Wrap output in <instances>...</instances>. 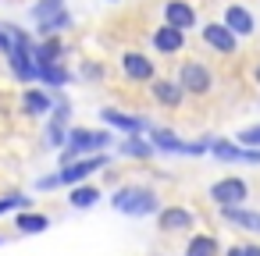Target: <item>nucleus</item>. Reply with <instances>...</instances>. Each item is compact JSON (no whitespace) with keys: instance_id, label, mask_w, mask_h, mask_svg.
Segmentation results:
<instances>
[{"instance_id":"6e6552de","label":"nucleus","mask_w":260,"mask_h":256,"mask_svg":"<svg viewBox=\"0 0 260 256\" xmlns=\"http://www.w3.org/2000/svg\"><path fill=\"white\" fill-rule=\"evenodd\" d=\"M210 157L221 164H256L260 167V150H246L235 139H214L210 142Z\"/></svg>"},{"instance_id":"f257e3e1","label":"nucleus","mask_w":260,"mask_h":256,"mask_svg":"<svg viewBox=\"0 0 260 256\" xmlns=\"http://www.w3.org/2000/svg\"><path fill=\"white\" fill-rule=\"evenodd\" d=\"M111 146V132L107 128H68L64 150H61V164L82 160V157H96Z\"/></svg>"},{"instance_id":"4468645a","label":"nucleus","mask_w":260,"mask_h":256,"mask_svg":"<svg viewBox=\"0 0 260 256\" xmlns=\"http://www.w3.org/2000/svg\"><path fill=\"white\" fill-rule=\"evenodd\" d=\"M100 118H104V125L121 128L125 135H143V132L150 128V121H146V118H128V114H121V111H114V107H104V111H100Z\"/></svg>"},{"instance_id":"f704fd0d","label":"nucleus","mask_w":260,"mask_h":256,"mask_svg":"<svg viewBox=\"0 0 260 256\" xmlns=\"http://www.w3.org/2000/svg\"><path fill=\"white\" fill-rule=\"evenodd\" d=\"M111 4H114V0H111Z\"/></svg>"},{"instance_id":"2f4dec72","label":"nucleus","mask_w":260,"mask_h":256,"mask_svg":"<svg viewBox=\"0 0 260 256\" xmlns=\"http://www.w3.org/2000/svg\"><path fill=\"white\" fill-rule=\"evenodd\" d=\"M36 189H40V192H50V189H57V174H47V178H40V181H36Z\"/></svg>"},{"instance_id":"bb28decb","label":"nucleus","mask_w":260,"mask_h":256,"mask_svg":"<svg viewBox=\"0 0 260 256\" xmlns=\"http://www.w3.org/2000/svg\"><path fill=\"white\" fill-rule=\"evenodd\" d=\"M64 139H68V132H64V125H47V132H43V142H47V150H64Z\"/></svg>"},{"instance_id":"1a4fd4ad","label":"nucleus","mask_w":260,"mask_h":256,"mask_svg":"<svg viewBox=\"0 0 260 256\" xmlns=\"http://www.w3.org/2000/svg\"><path fill=\"white\" fill-rule=\"evenodd\" d=\"M121 71H125V79H132V82H153V79H157L153 57H146V54H139V50H125V54H121Z\"/></svg>"},{"instance_id":"72a5a7b5","label":"nucleus","mask_w":260,"mask_h":256,"mask_svg":"<svg viewBox=\"0 0 260 256\" xmlns=\"http://www.w3.org/2000/svg\"><path fill=\"white\" fill-rule=\"evenodd\" d=\"M253 82L260 86V61H256V68H253Z\"/></svg>"},{"instance_id":"c85d7f7f","label":"nucleus","mask_w":260,"mask_h":256,"mask_svg":"<svg viewBox=\"0 0 260 256\" xmlns=\"http://www.w3.org/2000/svg\"><path fill=\"white\" fill-rule=\"evenodd\" d=\"M68 118H72V103H68V100H57L50 121H54V125H68Z\"/></svg>"},{"instance_id":"412c9836","label":"nucleus","mask_w":260,"mask_h":256,"mask_svg":"<svg viewBox=\"0 0 260 256\" xmlns=\"http://www.w3.org/2000/svg\"><path fill=\"white\" fill-rule=\"evenodd\" d=\"M50 111H54V100H50L43 89H25V93H22V114L43 118V114H50Z\"/></svg>"},{"instance_id":"f8f14e48","label":"nucleus","mask_w":260,"mask_h":256,"mask_svg":"<svg viewBox=\"0 0 260 256\" xmlns=\"http://www.w3.org/2000/svg\"><path fill=\"white\" fill-rule=\"evenodd\" d=\"M200 40H203L210 50H217V54H235V50H239V40H235L221 22H207V25L200 29Z\"/></svg>"},{"instance_id":"ddd939ff","label":"nucleus","mask_w":260,"mask_h":256,"mask_svg":"<svg viewBox=\"0 0 260 256\" xmlns=\"http://www.w3.org/2000/svg\"><path fill=\"white\" fill-rule=\"evenodd\" d=\"M150 47L157 54H178V50H185V32H178L171 25H157L150 36Z\"/></svg>"},{"instance_id":"2eb2a0df","label":"nucleus","mask_w":260,"mask_h":256,"mask_svg":"<svg viewBox=\"0 0 260 256\" xmlns=\"http://www.w3.org/2000/svg\"><path fill=\"white\" fill-rule=\"evenodd\" d=\"M221 217L228 224H235L239 231L260 235V210H249V206H221Z\"/></svg>"},{"instance_id":"f03ea898","label":"nucleus","mask_w":260,"mask_h":256,"mask_svg":"<svg viewBox=\"0 0 260 256\" xmlns=\"http://www.w3.org/2000/svg\"><path fill=\"white\" fill-rule=\"evenodd\" d=\"M111 206L125 217H157L160 210V196L150 185H121L111 199Z\"/></svg>"},{"instance_id":"dca6fc26","label":"nucleus","mask_w":260,"mask_h":256,"mask_svg":"<svg viewBox=\"0 0 260 256\" xmlns=\"http://www.w3.org/2000/svg\"><path fill=\"white\" fill-rule=\"evenodd\" d=\"M150 93H153V100L160 107H182V100H185V93H182V86L175 79H153Z\"/></svg>"},{"instance_id":"393cba45","label":"nucleus","mask_w":260,"mask_h":256,"mask_svg":"<svg viewBox=\"0 0 260 256\" xmlns=\"http://www.w3.org/2000/svg\"><path fill=\"white\" fill-rule=\"evenodd\" d=\"M61 11H64V0H36V4H32V18H36V25L57 18Z\"/></svg>"},{"instance_id":"5701e85b","label":"nucleus","mask_w":260,"mask_h":256,"mask_svg":"<svg viewBox=\"0 0 260 256\" xmlns=\"http://www.w3.org/2000/svg\"><path fill=\"white\" fill-rule=\"evenodd\" d=\"M15 228H18L22 235H43V231L50 228V217L40 213V210H22V213L15 217Z\"/></svg>"},{"instance_id":"c756f323","label":"nucleus","mask_w":260,"mask_h":256,"mask_svg":"<svg viewBox=\"0 0 260 256\" xmlns=\"http://www.w3.org/2000/svg\"><path fill=\"white\" fill-rule=\"evenodd\" d=\"M224 256H260V245H256V242H239V245H232Z\"/></svg>"},{"instance_id":"0eeeda50","label":"nucleus","mask_w":260,"mask_h":256,"mask_svg":"<svg viewBox=\"0 0 260 256\" xmlns=\"http://www.w3.org/2000/svg\"><path fill=\"white\" fill-rule=\"evenodd\" d=\"M196 228V213L189 206H160L157 210V231L164 235H182V231H192Z\"/></svg>"},{"instance_id":"a878e982","label":"nucleus","mask_w":260,"mask_h":256,"mask_svg":"<svg viewBox=\"0 0 260 256\" xmlns=\"http://www.w3.org/2000/svg\"><path fill=\"white\" fill-rule=\"evenodd\" d=\"M11 210H32V199L25 192H8V196H0V217L11 213Z\"/></svg>"},{"instance_id":"7ed1b4c3","label":"nucleus","mask_w":260,"mask_h":256,"mask_svg":"<svg viewBox=\"0 0 260 256\" xmlns=\"http://www.w3.org/2000/svg\"><path fill=\"white\" fill-rule=\"evenodd\" d=\"M8 36H11V47H8V64H11V71H15V79H22V82H32V75H36V64H32V40H29V32L25 29H18V25H8Z\"/></svg>"},{"instance_id":"9d476101","label":"nucleus","mask_w":260,"mask_h":256,"mask_svg":"<svg viewBox=\"0 0 260 256\" xmlns=\"http://www.w3.org/2000/svg\"><path fill=\"white\" fill-rule=\"evenodd\" d=\"M221 25H224L235 40H246V36L256 32V22H253V15H249V8H242V4H228Z\"/></svg>"},{"instance_id":"473e14b6","label":"nucleus","mask_w":260,"mask_h":256,"mask_svg":"<svg viewBox=\"0 0 260 256\" xmlns=\"http://www.w3.org/2000/svg\"><path fill=\"white\" fill-rule=\"evenodd\" d=\"M100 75H104L100 64H86V68H82V79H100Z\"/></svg>"},{"instance_id":"f3484780","label":"nucleus","mask_w":260,"mask_h":256,"mask_svg":"<svg viewBox=\"0 0 260 256\" xmlns=\"http://www.w3.org/2000/svg\"><path fill=\"white\" fill-rule=\"evenodd\" d=\"M146 142H150L157 153H185V142H182L171 128H157V125H150V128H146Z\"/></svg>"},{"instance_id":"aec40b11","label":"nucleus","mask_w":260,"mask_h":256,"mask_svg":"<svg viewBox=\"0 0 260 256\" xmlns=\"http://www.w3.org/2000/svg\"><path fill=\"white\" fill-rule=\"evenodd\" d=\"M100 199H104V192H100L93 181H82V185L68 189V206H72V210H89V206H96Z\"/></svg>"},{"instance_id":"423d86ee","label":"nucleus","mask_w":260,"mask_h":256,"mask_svg":"<svg viewBox=\"0 0 260 256\" xmlns=\"http://www.w3.org/2000/svg\"><path fill=\"white\" fill-rule=\"evenodd\" d=\"M104 167H107V153H96V157H82V160L61 164V171H57V185L75 189V185L89 181V178H93L96 171H104Z\"/></svg>"},{"instance_id":"7c9ffc66","label":"nucleus","mask_w":260,"mask_h":256,"mask_svg":"<svg viewBox=\"0 0 260 256\" xmlns=\"http://www.w3.org/2000/svg\"><path fill=\"white\" fill-rule=\"evenodd\" d=\"M210 142H214V139H196V142H185V157H203V153H210Z\"/></svg>"},{"instance_id":"20e7f679","label":"nucleus","mask_w":260,"mask_h":256,"mask_svg":"<svg viewBox=\"0 0 260 256\" xmlns=\"http://www.w3.org/2000/svg\"><path fill=\"white\" fill-rule=\"evenodd\" d=\"M207 199L221 210V206H246V199H249V185H246V178H239V174H224V178H217L210 189H207Z\"/></svg>"},{"instance_id":"a211bd4d","label":"nucleus","mask_w":260,"mask_h":256,"mask_svg":"<svg viewBox=\"0 0 260 256\" xmlns=\"http://www.w3.org/2000/svg\"><path fill=\"white\" fill-rule=\"evenodd\" d=\"M61 57H64V47H61L57 36H54V40H40V43H32V64H36V68L61 64Z\"/></svg>"},{"instance_id":"9b49d317","label":"nucleus","mask_w":260,"mask_h":256,"mask_svg":"<svg viewBox=\"0 0 260 256\" xmlns=\"http://www.w3.org/2000/svg\"><path fill=\"white\" fill-rule=\"evenodd\" d=\"M164 25L185 32L196 25V8L189 4V0H164Z\"/></svg>"},{"instance_id":"b1692460","label":"nucleus","mask_w":260,"mask_h":256,"mask_svg":"<svg viewBox=\"0 0 260 256\" xmlns=\"http://www.w3.org/2000/svg\"><path fill=\"white\" fill-rule=\"evenodd\" d=\"M32 82H43V86H68L72 82V71L61 68V64H50V68H36Z\"/></svg>"},{"instance_id":"6ab92c4d","label":"nucleus","mask_w":260,"mask_h":256,"mask_svg":"<svg viewBox=\"0 0 260 256\" xmlns=\"http://www.w3.org/2000/svg\"><path fill=\"white\" fill-rule=\"evenodd\" d=\"M182 256H221V242L210 231H196V235H189Z\"/></svg>"},{"instance_id":"39448f33","label":"nucleus","mask_w":260,"mask_h":256,"mask_svg":"<svg viewBox=\"0 0 260 256\" xmlns=\"http://www.w3.org/2000/svg\"><path fill=\"white\" fill-rule=\"evenodd\" d=\"M175 82L182 86L185 96H207V93L214 89V71H210L203 61H185V64L178 68V79H175Z\"/></svg>"},{"instance_id":"cd10ccee","label":"nucleus","mask_w":260,"mask_h":256,"mask_svg":"<svg viewBox=\"0 0 260 256\" xmlns=\"http://www.w3.org/2000/svg\"><path fill=\"white\" fill-rule=\"evenodd\" d=\"M235 142H239V146H246V150H260V121H256V125H249V128H242V132L235 135Z\"/></svg>"},{"instance_id":"4be33fe9","label":"nucleus","mask_w":260,"mask_h":256,"mask_svg":"<svg viewBox=\"0 0 260 256\" xmlns=\"http://www.w3.org/2000/svg\"><path fill=\"white\" fill-rule=\"evenodd\" d=\"M118 153H121V157H132V160H150L157 150L146 142V135H125V139L118 142Z\"/></svg>"}]
</instances>
